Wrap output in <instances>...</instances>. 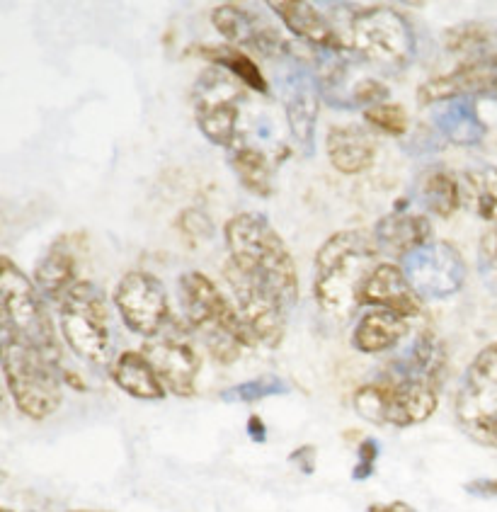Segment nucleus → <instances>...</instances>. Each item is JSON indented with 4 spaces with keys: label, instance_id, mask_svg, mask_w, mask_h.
Returning <instances> with one entry per match:
<instances>
[{
    "label": "nucleus",
    "instance_id": "nucleus-1",
    "mask_svg": "<svg viewBox=\"0 0 497 512\" xmlns=\"http://www.w3.org/2000/svg\"><path fill=\"white\" fill-rule=\"evenodd\" d=\"M224 236L228 260L233 265L265 284L287 311L299 304V270L287 243L265 214L243 212L231 216L224 226Z\"/></svg>",
    "mask_w": 497,
    "mask_h": 512
},
{
    "label": "nucleus",
    "instance_id": "nucleus-2",
    "mask_svg": "<svg viewBox=\"0 0 497 512\" xmlns=\"http://www.w3.org/2000/svg\"><path fill=\"white\" fill-rule=\"evenodd\" d=\"M0 372L17 411L30 420H47L64 401L61 367L49 362L25 338L0 301Z\"/></svg>",
    "mask_w": 497,
    "mask_h": 512
},
{
    "label": "nucleus",
    "instance_id": "nucleus-3",
    "mask_svg": "<svg viewBox=\"0 0 497 512\" xmlns=\"http://www.w3.org/2000/svg\"><path fill=\"white\" fill-rule=\"evenodd\" d=\"M379 246L364 229L337 231L323 243L316 255L318 306L328 316L350 318L359 306V289L374 265L379 263Z\"/></svg>",
    "mask_w": 497,
    "mask_h": 512
},
{
    "label": "nucleus",
    "instance_id": "nucleus-4",
    "mask_svg": "<svg viewBox=\"0 0 497 512\" xmlns=\"http://www.w3.org/2000/svg\"><path fill=\"white\" fill-rule=\"evenodd\" d=\"M177 299L190 331H197L216 362L233 364L243 347H257L236 306L204 272L187 270L177 280Z\"/></svg>",
    "mask_w": 497,
    "mask_h": 512
},
{
    "label": "nucleus",
    "instance_id": "nucleus-5",
    "mask_svg": "<svg viewBox=\"0 0 497 512\" xmlns=\"http://www.w3.org/2000/svg\"><path fill=\"white\" fill-rule=\"evenodd\" d=\"M347 54L386 73H398L415 59V32L408 17L393 8L374 5L347 17Z\"/></svg>",
    "mask_w": 497,
    "mask_h": 512
},
{
    "label": "nucleus",
    "instance_id": "nucleus-6",
    "mask_svg": "<svg viewBox=\"0 0 497 512\" xmlns=\"http://www.w3.org/2000/svg\"><path fill=\"white\" fill-rule=\"evenodd\" d=\"M439 406V389L415 379H376L359 386L352 396V408L359 418L374 425L413 428L430 420Z\"/></svg>",
    "mask_w": 497,
    "mask_h": 512
},
{
    "label": "nucleus",
    "instance_id": "nucleus-7",
    "mask_svg": "<svg viewBox=\"0 0 497 512\" xmlns=\"http://www.w3.org/2000/svg\"><path fill=\"white\" fill-rule=\"evenodd\" d=\"M0 301L13 318L17 331L25 335L49 362L61 367V343L56 335L54 318L49 314L47 299L8 255H0Z\"/></svg>",
    "mask_w": 497,
    "mask_h": 512
},
{
    "label": "nucleus",
    "instance_id": "nucleus-8",
    "mask_svg": "<svg viewBox=\"0 0 497 512\" xmlns=\"http://www.w3.org/2000/svg\"><path fill=\"white\" fill-rule=\"evenodd\" d=\"M454 415L466 437L483 447H497V343L485 345L468 364Z\"/></svg>",
    "mask_w": 497,
    "mask_h": 512
},
{
    "label": "nucleus",
    "instance_id": "nucleus-9",
    "mask_svg": "<svg viewBox=\"0 0 497 512\" xmlns=\"http://www.w3.org/2000/svg\"><path fill=\"white\" fill-rule=\"evenodd\" d=\"M59 331L64 343L90 364L110 357V316L100 289L78 280L59 304Z\"/></svg>",
    "mask_w": 497,
    "mask_h": 512
},
{
    "label": "nucleus",
    "instance_id": "nucleus-10",
    "mask_svg": "<svg viewBox=\"0 0 497 512\" xmlns=\"http://www.w3.org/2000/svg\"><path fill=\"white\" fill-rule=\"evenodd\" d=\"M243 100V85L236 78L216 66L207 68L192 88L194 122L204 139L228 151L241 146L238 122H241Z\"/></svg>",
    "mask_w": 497,
    "mask_h": 512
},
{
    "label": "nucleus",
    "instance_id": "nucleus-11",
    "mask_svg": "<svg viewBox=\"0 0 497 512\" xmlns=\"http://www.w3.org/2000/svg\"><path fill=\"white\" fill-rule=\"evenodd\" d=\"M141 352L151 362V367L156 369L158 379L163 381L168 394L180 398H192L197 394V377L199 369H202V360L194 350L187 323L173 318L161 333L146 340Z\"/></svg>",
    "mask_w": 497,
    "mask_h": 512
},
{
    "label": "nucleus",
    "instance_id": "nucleus-12",
    "mask_svg": "<svg viewBox=\"0 0 497 512\" xmlns=\"http://www.w3.org/2000/svg\"><path fill=\"white\" fill-rule=\"evenodd\" d=\"M224 280L231 287L236 299V311L241 316L243 326L253 335L255 345L279 347L287 333V309L265 284L245 275L241 267L228 260L224 267Z\"/></svg>",
    "mask_w": 497,
    "mask_h": 512
},
{
    "label": "nucleus",
    "instance_id": "nucleus-13",
    "mask_svg": "<svg viewBox=\"0 0 497 512\" xmlns=\"http://www.w3.org/2000/svg\"><path fill=\"white\" fill-rule=\"evenodd\" d=\"M114 309L124 326L141 338H153L173 321L165 284L144 270H131L114 289Z\"/></svg>",
    "mask_w": 497,
    "mask_h": 512
},
{
    "label": "nucleus",
    "instance_id": "nucleus-14",
    "mask_svg": "<svg viewBox=\"0 0 497 512\" xmlns=\"http://www.w3.org/2000/svg\"><path fill=\"white\" fill-rule=\"evenodd\" d=\"M401 270L422 299H449L466 284V260L451 241L427 243L403 258Z\"/></svg>",
    "mask_w": 497,
    "mask_h": 512
},
{
    "label": "nucleus",
    "instance_id": "nucleus-15",
    "mask_svg": "<svg viewBox=\"0 0 497 512\" xmlns=\"http://www.w3.org/2000/svg\"><path fill=\"white\" fill-rule=\"evenodd\" d=\"M459 98L497 100V51L471 56L454 71L430 78L417 90L420 105H439Z\"/></svg>",
    "mask_w": 497,
    "mask_h": 512
},
{
    "label": "nucleus",
    "instance_id": "nucleus-16",
    "mask_svg": "<svg viewBox=\"0 0 497 512\" xmlns=\"http://www.w3.org/2000/svg\"><path fill=\"white\" fill-rule=\"evenodd\" d=\"M279 98L287 115L289 132L296 146L311 156L316 149V124L321 115V85L304 66H291L279 73Z\"/></svg>",
    "mask_w": 497,
    "mask_h": 512
},
{
    "label": "nucleus",
    "instance_id": "nucleus-17",
    "mask_svg": "<svg viewBox=\"0 0 497 512\" xmlns=\"http://www.w3.org/2000/svg\"><path fill=\"white\" fill-rule=\"evenodd\" d=\"M211 25L231 47L253 49L262 56H294L291 44L253 10L238 3H224L211 10Z\"/></svg>",
    "mask_w": 497,
    "mask_h": 512
},
{
    "label": "nucleus",
    "instance_id": "nucleus-18",
    "mask_svg": "<svg viewBox=\"0 0 497 512\" xmlns=\"http://www.w3.org/2000/svg\"><path fill=\"white\" fill-rule=\"evenodd\" d=\"M367 304L371 309H384L405 318L420 316L425 309V299L415 292L408 282L401 265L376 263L359 289V306Z\"/></svg>",
    "mask_w": 497,
    "mask_h": 512
},
{
    "label": "nucleus",
    "instance_id": "nucleus-19",
    "mask_svg": "<svg viewBox=\"0 0 497 512\" xmlns=\"http://www.w3.org/2000/svg\"><path fill=\"white\" fill-rule=\"evenodd\" d=\"M270 10L306 47L330 51V54H347L345 37L335 30L333 22L313 3H306V0H272Z\"/></svg>",
    "mask_w": 497,
    "mask_h": 512
},
{
    "label": "nucleus",
    "instance_id": "nucleus-20",
    "mask_svg": "<svg viewBox=\"0 0 497 512\" xmlns=\"http://www.w3.org/2000/svg\"><path fill=\"white\" fill-rule=\"evenodd\" d=\"M386 377L425 381V384L442 389L444 377H447V350H444L442 340L432 331L417 333L413 343L388 364Z\"/></svg>",
    "mask_w": 497,
    "mask_h": 512
},
{
    "label": "nucleus",
    "instance_id": "nucleus-21",
    "mask_svg": "<svg viewBox=\"0 0 497 512\" xmlns=\"http://www.w3.org/2000/svg\"><path fill=\"white\" fill-rule=\"evenodd\" d=\"M371 236L379 246V253L405 258L408 253L430 243L432 226L425 214H408L403 209H396L393 214L381 216L376 221Z\"/></svg>",
    "mask_w": 497,
    "mask_h": 512
},
{
    "label": "nucleus",
    "instance_id": "nucleus-22",
    "mask_svg": "<svg viewBox=\"0 0 497 512\" xmlns=\"http://www.w3.org/2000/svg\"><path fill=\"white\" fill-rule=\"evenodd\" d=\"M328 161L337 173L359 175L371 168L376 158V139L364 127L347 124V127H330L325 136Z\"/></svg>",
    "mask_w": 497,
    "mask_h": 512
},
{
    "label": "nucleus",
    "instance_id": "nucleus-23",
    "mask_svg": "<svg viewBox=\"0 0 497 512\" xmlns=\"http://www.w3.org/2000/svg\"><path fill=\"white\" fill-rule=\"evenodd\" d=\"M432 124L439 139L454 146H464V149L481 144L488 132L478 115L476 100L468 98L439 102V110H434L432 115Z\"/></svg>",
    "mask_w": 497,
    "mask_h": 512
},
{
    "label": "nucleus",
    "instance_id": "nucleus-24",
    "mask_svg": "<svg viewBox=\"0 0 497 512\" xmlns=\"http://www.w3.org/2000/svg\"><path fill=\"white\" fill-rule=\"evenodd\" d=\"M78 282V260L73 248L68 246L66 238H59L42 255L37 267H34V284L42 292L44 299L61 304L73 284Z\"/></svg>",
    "mask_w": 497,
    "mask_h": 512
},
{
    "label": "nucleus",
    "instance_id": "nucleus-25",
    "mask_svg": "<svg viewBox=\"0 0 497 512\" xmlns=\"http://www.w3.org/2000/svg\"><path fill=\"white\" fill-rule=\"evenodd\" d=\"M110 377L124 394L136 398V401H163L168 396L156 369L151 367V362L146 360L141 350H124L112 362Z\"/></svg>",
    "mask_w": 497,
    "mask_h": 512
},
{
    "label": "nucleus",
    "instance_id": "nucleus-26",
    "mask_svg": "<svg viewBox=\"0 0 497 512\" xmlns=\"http://www.w3.org/2000/svg\"><path fill=\"white\" fill-rule=\"evenodd\" d=\"M408 335V321L384 309H371L357 321L352 331V347L364 355H381L401 345Z\"/></svg>",
    "mask_w": 497,
    "mask_h": 512
},
{
    "label": "nucleus",
    "instance_id": "nucleus-27",
    "mask_svg": "<svg viewBox=\"0 0 497 512\" xmlns=\"http://www.w3.org/2000/svg\"><path fill=\"white\" fill-rule=\"evenodd\" d=\"M197 54L202 59H207L211 66L221 68L228 76L236 78L243 88L255 90L260 95H270V81H267L260 66L243 49L231 47V44H221V47H199Z\"/></svg>",
    "mask_w": 497,
    "mask_h": 512
},
{
    "label": "nucleus",
    "instance_id": "nucleus-28",
    "mask_svg": "<svg viewBox=\"0 0 497 512\" xmlns=\"http://www.w3.org/2000/svg\"><path fill=\"white\" fill-rule=\"evenodd\" d=\"M417 192H420L427 212L442 216V219H449L461 209V182L444 166L427 168L417 182Z\"/></svg>",
    "mask_w": 497,
    "mask_h": 512
},
{
    "label": "nucleus",
    "instance_id": "nucleus-29",
    "mask_svg": "<svg viewBox=\"0 0 497 512\" xmlns=\"http://www.w3.org/2000/svg\"><path fill=\"white\" fill-rule=\"evenodd\" d=\"M228 163H231L233 173H236L238 182L243 185L245 192L250 195L267 199L274 192V178H272V163L265 151L255 149V146H236L228 153Z\"/></svg>",
    "mask_w": 497,
    "mask_h": 512
},
{
    "label": "nucleus",
    "instance_id": "nucleus-30",
    "mask_svg": "<svg viewBox=\"0 0 497 512\" xmlns=\"http://www.w3.org/2000/svg\"><path fill=\"white\" fill-rule=\"evenodd\" d=\"M461 204L483 221L497 224V168L478 166L461 175Z\"/></svg>",
    "mask_w": 497,
    "mask_h": 512
},
{
    "label": "nucleus",
    "instance_id": "nucleus-31",
    "mask_svg": "<svg viewBox=\"0 0 497 512\" xmlns=\"http://www.w3.org/2000/svg\"><path fill=\"white\" fill-rule=\"evenodd\" d=\"M291 391L289 381L277 377V374H262V377L241 381L231 389L221 391V401L226 403H257L272 396H287Z\"/></svg>",
    "mask_w": 497,
    "mask_h": 512
},
{
    "label": "nucleus",
    "instance_id": "nucleus-32",
    "mask_svg": "<svg viewBox=\"0 0 497 512\" xmlns=\"http://www.w3.org/2000/svg\"><path fill=\"white\" fill-rule=\"evenodd\" d=\"M497 39V30L490 25H483V22H464V25H456L451 30L444 32V44H447L449 51L459 54V51H466V54H485L490 51L488 47Z\"/></svg>",
    "mask_w": 497,
    "mask_h": 512
},
{
    "label": "nucleus",
    "instance_id": "nucleus-33",
    "mask_svg": "<svg viewBox=\"0 0 497 512\" xmlns=\"http://www.w3.org/2000/svg\"><path fill=\"white\" fill-rule=\"evenodd\" d=\"M364 119L369 127L379 129L388 136H405L408 134V115L401 105L396 102H381V105L367 107L364 110Z\"/></svg>",
    "mask_w": 497,
    "mask_h": 512
},
{
    "label": "nucleus",
    "instance_id": "nucleus-34",
    "mask_svg": "<svg viewBox=\"0 0 497 512\" xmlns=\"http://www.w3.org/2000/svg\"><path fill=\"white\" fill-rule=\"evenodd\" d=\"M388 102V88L376 78H362L359 83L352 85L350 98H347V110L354 107H374Z\"/></svg>",
    "mask_w": 497,
    "mask_h": 512
},
{
    "label": "nucleus",
    "instance_id": "nucleus-35",
    "mask_svg": "<svg viewBox=\"0 0 497 512\" xmlns=\"http://www.w3.org/2000/svg\"><path fill=\"white\" fill-rule=\"evenodd\" d=\"M177 229L190 243L207 241V238L214 236V224H211L209 216L202 209H185L180 219H177Z\"/></svg>",
    "mask_w": 497,
    "mask_h": 512
},
{
    "label": "nucleus",
    "instance_id": "nucleus-36",
    "mask_svg": "<svg viewBox=\"0 0 497 512\" xmlns=\"http://www.w3.org/2000/svg\"><path fill=\"white\" fill-rule=\"evenodd\" d=\"M379 454H381L379 440H374V437H364L357 447V464H354L352 469V479L354 481L371 479L376 471V459H379Z\"/></svg>",
    "mask_w": 497,
    "mask_h": 512
},
{
    "label": "nucleus",
    "instance_id": "nucleus-37",
    "mask_svg": "<svg viewBox=\"0 0 497 512\" xmlns=\"http://www.w3.org/2000/svg\"><path fill=\"white\" fill-rule=\"evenodd\" d=\"M478 270L490 289H497V229L488 231L481 238V250H478Z\"/></svg>",
    "mask_w": 497,
    "mask_h": 512
},
{
    "label": "nucleus",
    "instance_id": "nucleus-38",
    "mask_svg": "<svg viewBox=\"0 0 497 512\" xmlns=\"http://www.w3.org/2000/svg\"><path fill=\"white\" fill-rule=\"evenodd\" d=\"M289 464L296 466L301 474L311 476L316 474V466H318V449L316 445H301L296 447L294 452L289 454Z\"/></svg>",
    "mask_w": 497,
    "mask_h": 512
},
{
    "label": "nucleus",
    "instance_id": "nucleus-39",
    "mask_svg": "<svg viewBox=\"0 0 497 512\" xmlns=\"http://www.w3.org/2000/svg\"><path fill=\"white\" fill-rule=\"evenodd\" d=\"M464 491L473 498L497 500V479H473L464 483Z\"/></svg>",
    "mask_w": 497,
    "mask_h": 512
},
{
    "label": "nucleus",
    "instance_id": "nucleus-40",
    "mask_svg": "<svg viewBox=\"0 0 497 512\" xmlns=\"http://www.w3.org/2000/svg\"><path fill=\"white\" fill-rule=\"evenodd\" d=\"M245 430H248V437L253 442H257V445L267 442V425H265V420L260 418V415H250Z\"/></svg>",
    "mask_w": 497,
    "mask_h": 512
},
{
    "label": "nucleus",
    "instance_id": "nucleus-41",
    "mask_svg": "<svg viewBox=\"0 0 497 512\" xmlns=\"http://www.w3.org/2000/svg\"><path fill=\"white\" fill-rule=\"evenodd\" d=\"M367 512H417V510L410 503H405V500H393V503L369 505Z\"/></svg>",
    "mask_w": 497,
    "mask_h": 512
},
{
    "label": "nucleus",
    "instance_id": "nucleus-42",
    "mask_svg": "<svg viewBox=\"0 0 497 512\" xmlns=\"http://www.w3.org/2000/svg\"><path fill=\"white\" fill-rule=\"evenodd\" d=\"M5 394H8V386H5L3 372H0V408H3V406H5Z\"/></svg>",
    "mask_w": 497,
    "mask_h": 512
},
{
    "label": "nucleus",
    "instance_id": "nucleus-43",
    "mask_svg": "<svg viewBox=\"0 0 497 512\" xmlns=\"http://www.w3.org/2000/svg\"><path fill=\"white\" fill-rule=\"evenodd\" d=\"M0 512H15V510H10V508H0Z\"/></svg>",
    "mask_w": 497,
    "mask_h": 512
},
{
    "label": "nucleus",
    "instance_id": "nucleus-44",
    "mask_svg": "<svg viewBox=\"0 0 497 512\" xmlns=\"http://www.w3.org/2000/svg\"><path fill=\"white\" fill-rule=\"evenodd\" d=\"M78 512H83V510H78Z\"/></svg>",
    "mask_w": 497,
    "mask_h": 512
}]
</instances>
